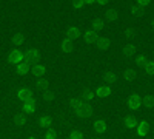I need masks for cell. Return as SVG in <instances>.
I'll return each mask as SVG.
<instances>
[{
    "instance_id": "obj_1",
    "label": "cell",
    "mask_w": 154,
    "mask_h": 139,
    "mask_svg": "<svg viewBox=\"0 0 154 139\" xmlns=\"http://www.w3.org/2000/svg\"><path fill=\"white\" fill-rule=\"evenodd\" d=\"M74 111H75V115L79 116V118H89V116L93 115L91 105H89V104H85V102H82L77 108H74Z\"/></svg>"
},
{
    "instance_id": "obj_2",
    "label": "cell",
    "mask_w": 154,
    "mask_h": 139,
    "mask_svg": "<svg viewBox=\"0 0 154 139\" xmlns=\"http://www.w3.org/2000/svg\"><path fill=\"white\" fill-rule=\"evenodd\" d=\"M25 62H28V64L31 65V64H37V60L40 59V53L37 51V49H28L26 53H25Z\"/></svg>"
},
{
    "instance_id": "obj_3",
    "label": "cell",
    "mask_w": 154,
    "mask_h": 139,
    "mask_svg": "<svg viewBox=\"0 0 154 139\" xmlns=\"http://www.w3.org/2000/svg\"><path fill=\"white\" fill-rule=\"evenodd\" d=\"M8 60L11 62V64H22L23 62V53L20 51V49H12V51L8 54Z\"/></svg>"
},
{
    "instance_id": "obj_4",
    "label": "cell",
    "mask_w": 154,
    "mask_h": 139,
    "mask_svg": "<svg viewBox=\"0 0 154 139\" xmlns=\"http://www.w3.org/2000/svg\"><path fill=\"white\" fill-rule=\"evenodd\" d=\"M140 104H142V99H140L139 94H131L130 97H128V107H130L131 110H139Z\"/></svg>"
},
{
    "instance_id": "obj_5",
    "label": "cell",
    "mask_w": 154,
    "mask_h": 139,
    "mask_svg": "<svg viewBox=\"0 0 154 139\" xmlns=\"http://www.w3.org/2000/svg\"><path fill=\"white\" fill-rule=\"evenodd\" d=\"M17 96H19L20 100H23V102H29V100H32V93H31V90H28V88H20Z\"/></svg>"
},
{
    "instance_id": "obj_6",
    "label": "cell",
    "mask_w": 154,
    "mask_h": 139,
    "mask_svg": "<svg viewBox=\"0 0 154 139\" xmlns=\"http://www.w3.org/2000/svg\"><path fill=\"white\" fill-rule=\"evenodd\" d=\"M96 45H97L99 49H102V51H106V49L109 48V45H111V42H109L108 37H99Z\"/></svg>"
},
{
    "instance_id": "obj_7",
    "label": "cell",
    "mask_w": 154,
    "mask_h": 139,
    "mask_svg": "<svg viewBox=\"0 0 154 139\" xmlns=\"http://www.w3.org/2000/svg\"><path fill=\"white\" fill-rule=\"evenodd\" d=\"M83 37H85V42H86V43H96V42H97V39H99V36H97V34H96V31H93V30L85 31Z\"/></svg>"
},
{
    "instance_id": "obj_8",
    "label": "cell",
    "mask_w": 154,
    "mask_h": 139,
    "mask_svg": "<svg viewBox=\"0 0 154 139\" xmlns=\"http://www.w3.org/2000/svg\"><path fill=\"white\" fill-rule=\"evenodd\" d=\"M103 79L108 85H114L116 82H117V74H116L114 71H106L105 76H103Z\"/></svg>"
},
{
    "instance_id": "obj_9",
    "label": "cell",
    "mask_w": 154,
    "mask_h": 139,
    "mask_svg": "<svg viewBox=\"0 0 154 139\" xmlns=\"http://www.w3.org/2000/svg\"><path fill=\"white\" fill-rule=\"evenodd\" d=\"M136 51H137L136 45L128 43V45H125V46H123V56H126V57H133V56L136 54Z\"/></svg>"
},
{
    "instance_id": "obj_10",
    "label": "cell",
    "mask_w": 154,
    "mask_h": 139,
    "mask_svg": "<svg viewBox=\"0 0 154 139\" xmlns=\"http://www.w3.org/2000/svg\"><path fill=\"white\" fill-rule=\"evenodd\" d=\"M94 94L99 96V97H108V96L111 94V88H109V87H99Z\"/></svg>"
},
{
    "instance_id": "obj_11",
    "label": "cell",
    "mask_w": 154,
    "mask_h": 139,
    "mask_svg": "<svg viewBox=\"0 0 154 139\" xmlns=\"http://www.w3.org/2000/svg\"><path fill=\"white\" fill-rule=\"evenodd\" d=\"M66 36H68V39H69V40L77 39V37L80 36V30L77 28V27H69L68 31H66Z\"/></svg>"
},
{
    "instance_id": "obj_12",
    "label": "cell",
    "mask_w": 154,
    "mask_h": 139,
    "mask_svg": "<svg viewBox=\"0 0 154 139\" xmlns=\"http://www.w3.org/2000/svg\"><path fill=\"white\" fill-rule=\"evenodd\" d=\"M35 87L37 88H40V90H49V82L45 79V77H37V81H35Z\"/></svg>"
},
{
    "instance_id": "obj_13",
    "label": "cell",
    "mask_w": 154,
    "mask_h": 139,
    "mask_svg": "<svg viewBox=\"0 0 154 139\" xmlns=\"http://www.w3.org/2000/svg\"><path fill=\"white\" fill-rule=\"evenodd\" d=\"M60 48L63 53H71L72 51V42L69 39H63L62 43H60Z\"/></svg>"
},
{
    "instance_id": "obj_14",
    "label": "cell",
    "mask_w": 154,
    "mask_h": 139,
    "mask_svg": "<svg viewBox=\"0 0 154 139\" xmlns=\"http://www.w3.org/2000/svg\"><path fill=\"white\" fill-rule=\"evenodd\" d=\"M94 130H96L97 133H103V131L106 130V122L102 121V119H97V121L94 122Z\"/></svg>"
},
{
    "instance_id": "obj_15",
    "label": "cell",
    "mask_w": 154,
    "mask_h": 139,
    "mask_svg": "<svg viewBox=\"0 0 154 139\" xmlns=\"http://www.w3.org/2000/svg\"><path fill=\"white\" fill-rule=\"evenodd\" d=\"M137 133L140 136H146V133H148V122L146 121H142L140 124H137Z\"/></svg>"
},
{
    "instance_id": "obj_16",
    "label": "cell",
    "mask_w": 154,
    "mask_h": 139,
    "mask_svg": "<svg viewBox=\"0 0 154 139\" xmlns=\"http://www.w3.org/2000/svg\"><path fill=\"white\" fill-rule=\"evenodd\" d=\"M23 111L28 113V115H32V113L35 111V102H34V100L25 102V104H23Z\"/></svg>"
},
{
    "instance_id": "obj_17",
    "label": "cell",
    "mask_w": 154,
    "mask_h": 139,
    "mask_svg": "<svg viewBox=\"0 0 154 139\" xmlns=\"http://www.w3.org/2000/svg\"><path fill=\"white\" fill-rule=\"evenodd\" d=\"M136 71L134 70H125L123 71V79L126 81V82H133L134 79H136Z\"/></svg>"
},
{
    "instance_id": "obj_18",
    "label": "cell",
    "mask_w": 154,
    "mask_h": 139,
    "mask_svg": "<svg viewBox=\"0 0 154 139\" xmlns=\"http://www.w3.org/2000/svg\"><path fill=\"white\" fill-rule=\"evenodd\" d=\"M28 71H29V64H28V62H22V64L17 65V73H19V74L25 76Z\"/></svg>"
},
{
    "instance_id": "obj_19",
    "label": "cell",
    "mask_w": 154,
    "mask_h": 139,
    "mask_svg": "<svg viewBox=\"0 0 154 139\" xmlns=\"http://www.w3.org/2000/svg\"><path fill=\"white\" fill-rule=\"evenodd\" d=\"M32 73H34V76H37V77H42V76L46 73V67L45 65H35L32 68Z\"/></svg>"
},
{
    "instance_id": "obj_20",
    "label": "cell",
    "mask_w": 154,
    "mask_h": 139,
    "mask_svg": "<svg viewBox=\"0 0 154 139\" xmlns=\"http://www.w3.org/2000/svg\"><path fill=\"white\" fill-rule=\"evenodd\" d=\"M14 124L17 125V127H22V125L26 124V118H25L23 113H19V115L14 116Z\"/></svg>"
},
{
    "instance_id": "obj_21",
    "label": "cell",
    "mask_w": 154,
    "mask_h": 139,
    "mask_svg": "<svg viewBox=\"0 0 154 139\" xmlns=\"http://www.w3.org/2000/svg\"><path fill=\"white\" fill-rule=\"evenodd\" d=\"M12 43H14V45H23L25 43V36L23 34H20V33H17V34H14V36H12Z\"/></svg>"
},
{
    "instance_id": "obj_22",
    "label": "cell",
    "mask_w": 154,
    "mask_h": 139,
    "mask_svg": "<svg viewBox=\"0 0 154 139\" xmlns=\"http://www.w3.org/2000/svg\"><path fill=\"white\" fill-rule=\"evenodd\" d=\"M125 125H126L128 128H136V127H137V121H136V118H133V116L125 118Z\"/></svg>"
},
{
    "instance_id": "obj_23",
    "label": "cell",
    "mask_w": 154,
    "mask_h": 139,
    "mask_svg": "<svg viewBox=\"0 0 154 139\" xmlns=\"http://www.w3.org/2000/svg\"><path fill=\"white\" fill-rule=\"evenodd\" d=\"M103 27H105L103 20H102V19H94V22H93V31H100V30H103Z\"/></svg>"
},
{
    "instance_id": "obj_24",
    "label": "cell",
    "mask_w": 154,
    "mask_h": 139,
    "mask_svg": "<svg viewBox=\"0 0 154 139\" xmlns=\"http://www.w3.org/2000/svg\"><path fill=\"white\" fill-rule=\"evenodd\" d=\"M38 124H40V127H45V128H48L51 124H53V119H51L49 116H42L40 118V121H38Z\"/></svg>"
},
{
    "instance_id": "obj_25",
    "label": "cell",
    "mask_w": 154,
    "mask_h": 139,
    "mask_svg": "<svg viewBox=\"0 0 154 139\" xmlns=\"http://www.w3.org/2000/svg\"><path fill=\"white\" fill-rule=\"evenodd\" d=\"M117 17H119V14H117V11H116V9H108V11H106V19H108L109 22L117 20Z\"/></svg>"
},
{
    "instance_id": "obj_26",
    "label": "cell",
    "mask_w": 154,
    "mask_h": 139,
    "mask_svg": "<svg viewBox=\"0 0 154 139\" xmlns=\"http://www.w3.org/2000/svg\"><path fill=\"white\" fill-rule=\"evenodd\" d=\"M136 64H137L139 67H146V64H148V57L143 56V54H140V56L136 59Z\"/></svg>"
},
{
    "instance_id": "obj_27",
    "label": "cell",
    "mask_w": 154,
    "mask_h": 139,
    "mask_svg": "<svg viewBox=\"0 0 154 139\" xmlns=\"http://www.w3.org/2000/svg\"><path fill=\"white\" fill-rule=\"evenodd\" d=\"M143 104H145L146 108H154V97L152 96H146L143 99Z\"/></svg>"
},
{
    "instance_id": "obj_28",
    "label": "cell",
    "mask_w": 154,
    "mask_h": 139,
    "mask_svg": "<svg viewBox=\"0 0 154 139\" xmlns=\"http://www.w3.org/2000/svg\"><path fill=\"white\" fill-rule=\"evenodd\" d=\"M93 97H94V93H93L91 90H85V91L82 93V97H80V99H85V100H93Z\"/></svg>"
},
{
    "instance_id": "obj_29",
    "label": "cell",
    "mask_w": 154,
    "mask_h": 139,
    "mask_svg": "<svg viewBox=\"0 0 154 139\" xmlns=\"http://www.w3.org/2000/svg\"><path fill=\"white\" fill-rule=\"evenodd\" d=\"M80 104H82V99H80V97H71V99H69V105H71L72 108H77Z\"/></svg>"
},
{
    "instance_id": "obj_30",
    "label": "cell",
    "mask_w": 154,
    "mask_h": 139,
    "mask_svg": "<svg viewBox=\"0 0 154 139\" xmlns=\"http://www.w3.org/2000/svg\"><path fill=\"white\" fill-rule=\"evenodd\" d=\"M125 36L128 37V39H131V37H136L137 36V31L134 28H126L125 30Z\"/></svg>"
},
{
    "instance_id": "obj_31",
    "label": "cell",
    "mask_w": 154,
    "mask_h": 139,
    "mask_svg": "<svg viewBox=\"0 0 154 139\" xmlns=\"http://www.w3.org/2000/svg\"><path fill=\"white\" fill-rule=\"evenodd\" d=\"M68 139H82V131H79V130L71 131L69 136H68Z\"/></svg>"
},
{
    "instance_id": "obj_32",
    "label": "cell",
    "mask_w": 154,
    "mask_h": 139,
    "mask_svg": "<svg viewBox=\"0 0 154 139\" xmlns=\"http://www.w3.org/2000/svg\"><path fill=\"white\" fill-rule=\"evenodd\" d=\"M145 70H146L148 74H154V60H148V64H146Z\"/></svg>"
},
{
    "instance_id": "obj_33",
    "label": "cell",
    "mask_w": 154,
    "mask_h": 139,
    "mask_svg": "<svg viewBox=\"0 0 154 139\" xmlns=\"http://www.w3.org/2000/svg\"><path fill=\"white\" fill-rule=\"evenodd\" d=\"M43 99L48 100V102H49V100H53V99H54V93L51 91V90H46V91L43 93Z\"/></svg>"
},
{
    "instance_id": "obj_34",
    "label": "cell",
    "mask_w": 154,
    "mask_h": 139,
    "mask_svg": "<svg viewBox=\"0 0 154 139\" xmlns=\"http://www.w3.org/2000/svg\"><path fill=\"white\" fill-rule=\"evenodd\" d=\"M131 12L134 16H142V8L139 5H134V6H131Z\"/></svg>"
},
{
    "instance_id": "obj_35",
    "label": "cell",
    "mask_w": 154,
    "mask_h": 139,
    "mask_svg": "<svg viewBox=\"0 0 154 139\" xmlns=\"http://www.w3.org/2000/svg\"><path fill=\"white\" fill-rule=\"evenodd\" d=\"M45 137H46V139H56V137H57V133H56L54 130H48L46 134H45Z\"/></svg>"
},
{
    "instance_id": "obj_36",
    "label": "cell",
    "mask_w": 154,
    "mask_h": 139,
    "mask_svg": "<svg viewBox=\"0 0 154 139\" xmlns=\"http://www.w3.org/2000/svg\"><path fill=\"white\" fill-rule=\"evenodd\" d=\"M85 3H86L85 0H77V2H72V6H74V8H77V9H80Z\"/></svg>"
},
{
    "instance_id": "obj_37",
    "label": "cell",
    "mask_w": 154,
    "mask_h": 139,
    "mask_svg": "<svg viewBox=\"0 0 154 139\" xmlns=\"http://www.w3.org/2000/svg\"><path fill=\"white\" fill-rule=\"evenodd\" d=\"M140 8H145V6H148L149 5V0H139V3H137Z\"/></svg>"
},
{
    "instance_id": "obj_38",
    "label": "cell",
    "mask_w": 154,
    "mask_h": 139,
    "mask_svg": "<svg viewBox=\"0 0 154 139\" xmlns=\"http://www.w3.org/2000/svg\"><path fill=\"white\" fill-rule=\"evenodd\" d=\"M99 5H106V0H99Z\"/></svg>"
},
{
    "instance_id": "obj_39",
    "label": "cell",
    "mask_w": 154,
    "mask_h": 139,
    "mask_svg": "<svg viewBox=\"0 0 154 139\" xmlns=\"http://www.w3.org/2000/svg\"><path fill=\"white\" fill-rule=\"evenodd\" d=\"M151 25H152V28H154V20H152V23H151Z\"/></svg>"
},
{
    "instance_id": "obj_40",
    "label": "cell",
    "mask_w": 154,
    "mask_h": 139,
    "mask_svg": "<svg viewBox=\"0 0 154 139\" xmlns=\"http://www.w3.org/2000/svg\"><path fill=\"white\" fill-rule=\"evenodd\" d=\"M29 139H35V137H29Z\"/></svg>"
}]
</instances>
